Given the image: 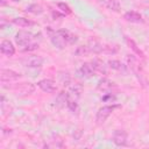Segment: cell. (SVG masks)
I'll return each mask as SVG.
<instances>
[{
  "label": "cell",
  "mask_w": 149,
  "mask_h": 149,
  "mask_svg": "<svg viewBox=\"0 0 149 149\" xmlns=\"http://www.w3.org/2000/svg\"><path fill=\"white\" fill-rule=\"evenodd\" d=\"M13 23L16 24V26H19V27H29V26H33L34 24L33 21H30V20H28L26 17H15L13 20Z\"/></svg>",
  "instance_id": "cell-15"
},
{
  "label": "cell",
  "mask_w": 149,
  "mask_h": 149,
  "mask_svg": "<svg viewBox=\"0 0 149 149\" xmlns=\"http://www.w3.org/2000/svg\"><path fill=\"white\" fill-rule=\"evenodd\" d=\"M14 1H20V0H14Z\"/></svg>",
  "instance_id": "cell-22"
},
{
  "label": "cell",
  "mask_w": 149,
  "mask_h": 149,
  "mask_svg": "<svg viewBox=\"0 0 149 149\" xmlns=\"http://www.w3.org/2000/svg\"><path fill=\"white\" fill-rule=\"evenodd\" d=\"M91 63H92L95 72H100V73H106L107 72L106 71V66H105V64H104L102 61H100V59H93Z\"/></svg>",
  "instance_id": "cell-14"
},
{
  "label": "cell",
  "mask_w": 149,
  "mask_h": 149,
  "mask_svg": "<svg viewBox=\"0 0 149 149\" xmlns=\"http://www.w3.org/2000/svg\"><path fill=\"white\" fill-rule=\"evenodd\" d=\"M115 87H116V85L112 80H109L108 78H101L97 85V88L101 92H109Z\"/></svg>",
  "instance_id": "cell-9"
},
{
  "label": "cell",
  "mask_w": 149,
  "mask_h": 149,
  "mask_svg": "<svg viewBox=\"0 0 149 149\" xmlns=\"http://www.w3.org/2000/svg\"><path fill=\"white\" fill-rule=\"evenodd\" d=\"M21 77L20 73L13 71V70H9V69H1L0 71V78L2 81H10V80H16Z\"/></svg>",
  "instance_id": "cell-8"
},
{
  "label": "cell",
  "mask_w": 149,
  "mask_h": 149,
  "mask_svg": "<svg viewBox=\"0 0 149 149\" xmlns=\"http://www.w3.org/2000/svg\"><path fill=\"white\" fill-rule=\"evenodd\" d=\"M37 86L43 91V92H47V93H54L57 91V85L56 83L52 80V79H42L37 83Z\"/></svg>",
  "instance_id": "cell-6"
},
{
  "label": "cell",
  "mask_w": 149,
  "mask_h": 149,
  "mask_svg": "<svg viewBox=\"0 0 149 149\" xmlns=\"http://www.w3.org/2000/svg\"><path fill=\"white\" fill-rule=\"evenodd\" d=\"M126 42H127L128 47H129V48H130V49H132V50H133V51H134V52H135L137 56H140V57H142V58L144 57V54H143V51H142V50H141V49L137 47V44H136V43H135V42H134L132 38H129V37H126Z\"/></svg>",
  "instance_id": "cell-13"
},
{
  "label": "cell",
  "mask_w": 149,
  "mask_h": 149,
  "mask_svg": "<svg viewBox=\"0 0 149 149\" xmlns=\"http://www.w3.org/2000/svg\"><path fill=\"white\" fill-rule=\"evenodd\" d=\"M90 52H91V51H90L88 45H80V47H78V48L76 49L74 55H77V56H86V55H88Z\"/></svg>",
  "instance_id": "cell-16"
},
{
  "label": "cell",
  "mask_w": 149,
  "mask_h": 149,
  "mask_svg": "<svg viewBox=\"0 0 149 149\" xmlns=\"http://www.w3.org/2000/svg\"><path fill=\"white\" fill-rule=\"evenodd\" d=\"M112 140H113V143L118 147H123L127 144V140H128V134L122 130V129H116L114 130L113 133V136H112Z\"/></svg>",
  "instance_id": "cell-5"
},
{
  "label": "cell",
  "mask_w": 149,
  "mask_h": 149,
  "mask_svg": "<svg viewBox=\"0 0 149 149\" xmlns=\"http://www.w3.org/2000/svg\"><path fill=\"white\" fill-rule=\"evenodd\" d=\"M57 7H58L64 14H71V8L69 7L68 3H65V2H58V3H57Z\"/></svg>",
  "instance_id": "cell-19"
},
{
  "label": "cell",
  "mask_w": 149,
  "mask_h": 149,
  "mask_svg": "<svg viewBox=\"0 0 149 149\" xmlns=\"http://www.w3.org/2000/svg\"><path fill=\"white\" fill-rule=\"evenodd\" d=\"M78 73H79V76L83 77V78H91V77H93V76L95 74V70H94L92 63H84V64L79 68Z\"/></svg>",
  "instance_id": "cell-7"
},
{
  "label": "cell",
  "mask_w": 149,
  "mask_h": 149,
  "mask_svg": "<svg viewBox=\"0 0 149 149\" xmlns=\"http://www.w3.org/2000/svg\"><path fill=\"white\" fill-rule=\"evenodd\" d=\"M106 6H107L109 9L114 10V12H119V10H120V3H119L116 0H107V1H106Z\"/></svg>",
  "instance_id": "cell-18"
},
{
  "label": "cell",
  "mask_w": 149,
  "mask_h": 149,
  "mask_svg": "<svg viewBox=\"0 0 149 149\" xmlns=\"http://www.w3.org/2000/svg\"><path fill=\"white\" fill-rule=\"evenodd\" d=\"M0 50H1V52H2L3 55H6V56H8V57L13 56L14 52H15V48H14L13 43H12L10 41H8V40H3V41L1 42V44H0Z\"/></svg>",
  "instance_id": "cell-10"
},
{
  "label": "cell",
  "mask_w": 149,
  "mask_h": 149,
  "mask_svg": "<svg viewBox=\"0 0 149 149\" xmlns=\"http://www.w3.org/2000/svg\"><path fill=\"white\" fill-rule=\"evenodd\" d=\"M43 62H44V59L41 56H36V55L26 56L22 59V64L28 68H41L43 65Z\"/></svg>",
  "instance_id": "cell-4"
},
{
  "label": "cell",
  "mask_w": 149,
  "mask_h": 149,
  "mask_svg": "<svg viewBox=\"0 0 149 149\" xmlns=\"http://www.w3.org/2000/svg\"><path fill=\"white\" fill-rule=\"evenodd\" d=\"M118 107H119V105H109V106H104V107H101V108L97 112V116H95L97 123H98V125L104 123V122L107 120V118L113 113V111H114L115 108H118Z\"/></svg>",
  "instance_id": "cell-2"
},
{
  "label": "cell",
  "mask_w": 149,
  "mask_h": 149,
  "mask_svg": "<svg viewBox=\"0 0 149 149\" xmlns=\"http://www.w3.org/2000/svg\"><path fill=\"white\" fill-rule=\"evenodd\" d=\"M38 48V44H36V43H30V44H28L27 45V48H24L23 49V51H31V50H36Z\"/></svg>",
  "instance_id": "cell-20"
},
{
  "label": "cell",
  "mask_w": 149,
  "mask_h": 149,
  "mask_svg": "<svg viewBox=\"0 0 149 149\" xmlns=\"http://www.w3.org/2000/svg\"><path fill=\"white\" fill-rule=\"evenodd\" d=\"M123 17L129 21V22H133V23H139V22H142V16L140 13L135 12V10H129L127 13H125Z\"/></svg>",
  "instance_id": "cell-11"
},
{
  "label": "cell",
  "mask_w": 149,
  "mask_h": 149,
  "mask_svg": "<svg viewBox=\"0 0 149 149\" xmlns=\"http://www.w3.org/2000/svg\"><path fill=\"white\" fill-rule=\"evenodd\" d=\"M1 5H5V0H1Z\"/></svg>",
  "instance_id": "cell-21"
},
{
  "label": "cell",
  "mask_w": 149,
  "mask_h": 149,
  "mask_svg": "<svg viewBox=\"0 0 149 149\" xmlns=\"http://www.w3.org/2000/svg\"><path fill=\"white\" fill-rule=\"evenodd\" d=\"M48 33H49L51 43L58 49H64L68 44H73L78 40V37L74 34L70 33L69 30H64V29L51 30L50 28H48Z\"/></svg>",
  "instance_id": "cell-1"
},
{
  "label": "cell",
  "mask_w": 149,
  "mask_h": 149,
  "mask_svg": "<svg viewBox=\"0 0 149 149\" xmlns=\"http://www.w3.org/2000/svg\"><path fill=\"white\" fill-rule=\"evenodd\" d=\"M34 35L30 33V31H27V30H20L19 33H16L15 35V42L17 45L20 47H27L28 44L31 43L33 41V37Z\"/></svg>",
  "instance_id": "cell-3"
},
{
  "label": "cell",
  "mask_w": 149,
  "mask_h": 149,
  "mask_svg": "<svg viewBox=\"0 0 149 149\" xmlns=\"http://www.w3.org/2000/svg\"><path fill=\"white\" fill-rule=\"evenodd\" d=\"M108 66H109L111 69L116 70V71H120V72H126V71H127L126 65H123L120 61H116V59L108 61Z\"/></svg>",
  "instance_id": "cell-12"
},
{
  "label": "cell",
  "mask_w": 149,
  "mask_h": 149,
  "mask_svg": "<svg viewBox=\"0 0 149 149\" xmlns=\"http://www.w3.org/2000/svg\"><path fill=\"white\" fill-rule=\"evenodd\" d=\"M27 10H28L29 13H33V14H41V13L43 12V8H42V6H41V5L33 3V5L28 6Z\"/></svg>",
  "instance_id": "cell-17"
}]
</instances>
